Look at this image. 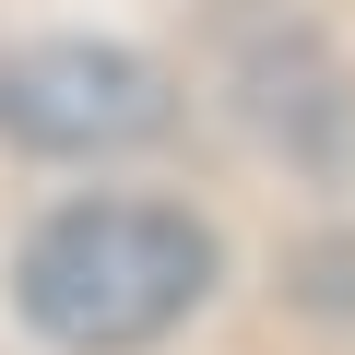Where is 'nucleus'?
Wrapping results in <instances>:
<instances>
[{"label": "nucleus", "mask_w": 355, "mask_h": 355, "mask_svg": "<svg viewBox=\"0 0 355 355\" xmlns=\"http://www.w3.org/2000/svg\"><path fill=\"white\" fill-rule=\"evenodd\" d=\"M0 130L24 154H119L166 130V71L95 36H48L0 60Z\"/></svg>", "instance_id": "f03ea898"}, {"label": "nucleus", "mask_w": 355, "mask_h": 355, "mask_svg": "<svg viewBox=\"0 0 355 355\" xmlns=\"http://www.w3.org/2000/svg\"><path fill=\"white\" fill-rule=\"evenodd\" d=\"M24 320L71 355H130L214 296V225L178 202H60L24 237Z\"/></svg>", "instance_id": "f257e3e1"}]
</instances>
